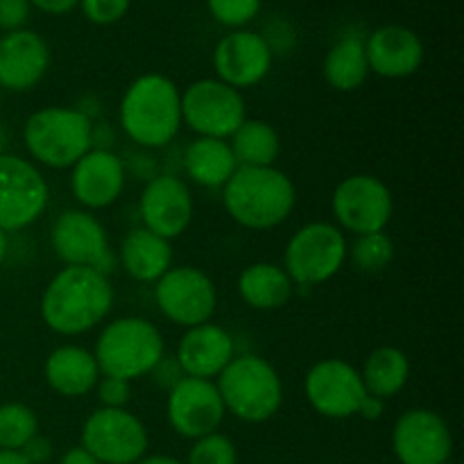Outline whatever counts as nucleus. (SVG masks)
Masks as SVG:
<instances>
[{
	"label": "nucleus",
	"instance_id": "22",
	"mask_svg": "<svg viewBox=\"0 0 464 464\" xmlns=\"http://www.w3.org/2000/svg\"><path fill=\"white\" fill-rule=\"evenodd\" d=\"M234 335L216 322L184 329L177 344L175 361L179 362L184 376L216 381L236 356Z\"/></svg>",
	"mask_w": 464,
	"mask_h": 464
},
{
	"label": "nucleus",
	"instance_id": "3",
	"mask_svg": "<svg viewBox=\"0 0 464 464\" xmlns=\"http://www.w3.org/2000/svg\"><path fill=\"white\" fill-rule=\"evenodd\" d=\"M222 204L231 220L249 231L284 225L297 207V186L288 172L270 168H238L222 188Z\"/></svg>",
	"mask_w": 464,
	"mask_h": 464
},
{
	"label": "nucleus",
	"instance_id": "18",
	"mask_svg": "<svg viewBox=\"0 0 464 464\" xmlns=\"http://www.w3.org/2000/svg\"><path fill=\"white\" fill-rule=\"evenodd\" d=\"M270 41L258 32L229 30L213 48V71L216 77L234 89L245 91L261 84L272 71Z\"/></svg>",
	"mask_w": 464,
	"mask_h": 464
},
{
	"label": "nucleus",
	"instance_id": "9",
	"mask_svg": "<svg viewBox=\"0 0 464 464\" xmlns=\"http://www.w3.org/2000/svg\"><path fill=\"white\" fill-rule=\"evenodd\" d=\"M50 247L66 267H91L111 276L118 256L100 218L84 208H66L50 227Z\"/></svg>",
	"mask_w": 464,
	"mask_h": 464
},
{
	"label": "nucleus",
	"instance_id": "40",
	"mask_svg": "<svg viewBox=\"0 0 464 464\" xmlns=\"http://www.w3.org/2000/svg\"><path fill=\"white\" fill-rule=\"evenodd\" d=\"M385 403L388 401H383V399H379V397H370V394H367V397L362 399L361 408H358L356 417H362L365 421H379L381 417L385 415Z\"/></svg>",
	"mask_w": 464,
	"mask_h": 464
},
{
	"label": "nucleus",
	"instance_id": "14",
	"mask_svg": "<svg viewBox=\"0 0 464 464\" xmlns=\"http://www.w3.org/2000/svg\"><path fill=\"white\" fill-rule=\"evenodd\" d=\"M304 394H306L308 406L326 420L356 417L362 399L367 397L361 370L344 358L317 361L306 372Z\"/></svg>",
	"mask_w": 464,
	"mask_h": 464
},
{
	"label": "nucleus",
	"instance_id": "21",
	"mask_svg": "<svg viewBox=\"0 0 464 464\" xmlns=\"http://www.w3.org/2000/svg\"><path fill=\"white\" fill-rule=\"evenodd\" d=\"M370 72L385 80H406L415 75L426 57L421 36L399 23L376 27L365 39Z\"/></svg>",
	"mask_w": 464,
	"mask_h": 464
},
{
	"label": "nucleus",
	"instance_id": "41",
	"mask_svg": "<svg viewBox=\"0 0 464 464\" xmlns=\"http://www.w3.org/2000/svg\"><path fill=\"white\" fill-rule=\"evenodd\" d=\"M59 464H100V462L95 460V458L80 444V447L68 449V451L59 458Z\"/></svg>",
	"mask_w": 464,
	"mask_h": 464
},
{
	"label": "nucleus",
	"instance_id": "11",
	"mask_svg": "<svg viewBox=\"0 0 464 464\" xmlns=\"http://www.w3.org/2000/svg\"><path fill=\"white\" fill-rule=\"evenodd\" d=\"M331 216L335 227L353 236L385 231L394 216V195L381 177L349 175L331 195Z\"/></svg>",
	"mask_w": 464,
	"mask_h": 464
},
{
	"label": "nucleus",
	"instance_id": "26",
	"mask_svg": "<svg viewBox=\"0 0 464 464\" xmlns=\"http://www.w3.org/2000/svg\"><path fill=\"white\" fill-rule=\"evenodd\" d=\"M240 299L254 311H279L288 306L295 295V284L284 266L258 261L245 267L236 281Z\"/></svg>",
	"mask_w": 464,
	"mask_h": 464
},
{
	"label": "nucleus",
	"instance_id": "2",
	"mask_svg": "<svg viewBox=\"0 0 464 464\" xmlns=\"http://www.w3.org/2000/svg\"><path fill=\"white\" fill-rule=\"evenodd\" d=\"M121 130L139 150H161L179 136L181 91L163 72H143L125 89L118 107Z\"/></svg>",
	"mask_w": 464,
	"mask_h": 464
},
{
	"label": "nucleus",
	"instance_id": "30",
	"mask_svg": "<svg viewBox=\"0 0 464 464\" xmlns=\"http://www.w3.org/2000/svg\"><path fill=\"white\" fill-rule=\"evenodd\" d=\"M347 261L361 275H381L394 261V240L385 231L353 236L347 247Z\"/></svg>",
	"mask_w": 464,
	"mask_h": 464
},
{
	"label": "nucleus",
	"instance_id": "25",
	"mask_svg": "<svg viewBox=\"0 0 464 464\" xmlns=\"http://www.w3.org/2000/svg\"><path fill=\"white\" fill-rule=\"evenodd\" d=\"M181 168L193 184L202 188H225L227 181L238 170L229 140L195 136L181 154Z\"/></svg>",
	"mask_w": 464,
	"mask_h": 464
},
{
	"label": "nucleus",
	"instance_id": "7",
	"mask_svg": "<svg viewBox=\"0 0 464 464\" xmlns=\"http://www.w3.org/2000/svg\"><path fill=\"white\" fill-rule=\"evenodd\" d=\"M347 236L334 222H306L285 245L284 270L295 285H322L343 270L347 263Z\"/></svg>",
	"mask_w": 464,
	"mask_h": 464
},
{
	"label": "nucleus",
	"instance_id": "5",
	"mask_svg": "<svg viewBox=\"0 0 464 464\" xmlns=\"http://www.w3.org/2000/svg\"><path fill=\"white\" fill-rule=\"evenodd\" d=\"M100 374L125 379L130 383L152 374L166 356V340L148 317L125 315L107 322L91 349Z\"/></svg>",
	"mask_w": 464,
	"mask_h": 464
},
{
	"label": "nucleus",
	"instance_id": "10",
	"mask_svg": "<svg viewBox=\"0 0 464 464\" xmlns=\"http://www.w3.org/2000/svg\"><path fill=\"white\" fill-rule=\"evenodd\" d=\"M50 186L41 168L21 154H0V229L16 234L44 218Z\"/></svg>",
	"mask_w": 464,
	"mask_h": 464
},
{
	"label": "nucleus",
	"instance_id": "43",
	"mask_svg": "<svg viewBox=\"0 0 464 464\" xmlns=\"http://www.w3.org/2000/svg\"><path fill=\"white\" fill-rule=\"evenodd\" d=\"M0 464H30L18 451H0Z\"/></svg>",
	"mask_w": 464,
	"mask_h": 464
},
{
	"label": "nucleus",
	"instance_id": "45",
	"mask_svg": "<svg viewBox=\"0 0 464 464\" xmlns=\"http://www.w3.org/2000/svg\"><path fill=\"white\" fill-rule=\"evenodd\" d=\"M7 131H5V127H0V154L7 152Z\"/></svg>",
	"mask_w": 464,
	"mask_h": 464
},
{
	"label": "nucleus",
	"instance_id": "19",
	"mask_svg": "<svg viewBox=\"0 0 464 464\" xmlns=\"http://www.w3.org/2000/svg\"><path fill=\"white\" fill-rule=\"evenodd\" d=\"M71 195L84 211H104L125 193L127 166L113 150L91 148L71 168Z\"/></svg>",
	"mask_w": 464,
	"mask_h": 464
},
{
	"label": "nucleus",
	"instance_id": "44",
	"mask_svg": "<svg viewBox=\"0 0 464 464\" xmlns=\"http://www.w3.org/2000/svg\"><path fill=\"white\" fill-rule=\"evenodd\" d=\"M9 256V234H5L3 229H0V267H3V263L7 261Z\"/></svg>",
	"mask_w": 464,
	"mask_h": 464
},
{
	"label": "nucleus",
	"instance_id": "1",
	"mask_svg": "<svg viewBox=\"0 0 464 464\" xmlns=\"http://www.w3.org/2000/svg\"><path fill=\"white\" fill-rule=\"evenodd\" d=\"M116 290L111 276L91 267L63 266L41 293L44 324L63 338H77L98 329L113 311Z\"/></svg>",
	"mask_w": 464,
	"mask_h": 464
},
{
	"label": "nucleus",
	"instance_id": "39",
	"mask_svg": "<svg viewBox=\"0 0 464 464\" xmlns=\"http://www.w3.org/2000/svg\"><path fill=\"white\" fill-rule=\"evenodd\" d=\"M30 5L41 12L53 14V16H62V14L72 12L80 5V0H30Z\"/></svg>",
	"mask_w": 464,
	"mask_h": 464
},
{
	"label": "nucleus",
	"instance_id": "29",
	"mask_svg": "<svg viewBox=\"0 0 464 464\" xmlns=\"http://www.w3.org/2000/svg\"><path fill=\"white\" fill-rule=\"evenodd\" d=\"M229 148L238 168H270L281 154V136L272 122L247 116L229 136Z\"/></svg>",
	"mask_w": 464,
	"mask_h": 464
},
{
	"label": "nucleus",
	"instance_id": "36",
	"mask_svg": "<svg viewBox=\"0 0 464 464\" xmlns=\"http://www.w3.org/2000/svg\"><path fill=\"white\" fill-rule=\"evenodd\" d=\"M30 0H0V30H23L27 25V21H30Z\"/></svg>",
	"mask_w": 464,
	"mask_h": 464
},
{
	"label": "nucleus",
	"instance_id": "47",
	"mask_svg": "<svg viewBox=\"0 0 464 464\" xmlns=\"http://www.w3.org/2000/svg\"><path fill=\"white\" fill-rule=\"evenodd\" d=\"M447 464H456V462H447Z\"/></svg>",
	"mask_w": 464,
	"mask_h": 464
},
{
	"label": "nucleus",
	"instance_id": "13",
	"mask_svg": "<svg viewBox=\"0 0 464 464\" xmlns=\"http://www.w3.org/2000/svg\"><path fill=\"white\" fill-rule=\"evenodd\" d=\"M159 313L181 329L213 322L218 311L216 281L195 266H172L154 284Z\"/></svg>",
	"mask_w": 464,
	"mask_h": 464
},
{
	"label": "nucleus",
	"instance_id": "6",
	"mask_svg": "<svg viewBox=\"0 0 464 464\" xmlns=\"http://www.w3.org/2000/svg\"><path fill=\"white\" fill-rule=\"evenodd\" d=\"M216 385L227 415L245 424H266L284 406V381L258 353H236Z\"/></svg>",
	"mask_w": 464,
	"mask_h": 464
},
{
	"label": "nucleus",
	"instance_id": "28",
	"mask_svg": "<svg viewBox=\"0 0 464 464\" xmlns=\"http://www.w3.org/2000/svg\"><path fill=\"white\" fill-rule=\"evenodd\" d=\"M362 385L370 397H379L383 401L397 397L411 381V361L406 353L392 344L376 347L365 358L361 370Z\"/></svg>",
	"mask_w": 464,
	"mask_h": 464
},
{
	"label": "nucleus",
	"instance_id": "12",
	"mask_svg": "<svg viewBox=\"0 0 464 464\" xmlns=\"http://www.w3.org/2000/svg\"><path fill=\"white\" fill-rule=\"evenodd\" d=\"M80 444L100 464H136L148 456L150 435L127 408H95L82 424Z\"/></svg>",
	"mask_w": 464,
	"mask_h": 464
},
{
	"label": "nucleus",
	"instance_id": "17",
	"mask_svg": "<svg viewBox=\"0 0 464 464\" xmlns=\"http://www.w3.org/2000/svg\"><path fill=\"white\" fill-rule=\"evenodd\" d=\"M392 449L399 464H447L453 456V433L440 412L411 408L394 421Z\"/></svg>",
	"mask_w": 464,
	"mask_h": 464
},
{
	"label": "nucleus",
	"instance_id": "24",
	"mask_svg": "<svg viewBox=\"0 0 464 464\" xmlns=\"http://www.w3.org/2000/svg\"><path fill=\"white\" fill-rule=\"evenodd\" d=\"M116 256L122 272L139 284H157L175 266L170 240L152 234L145 227H136L122 238Z\"/></svg>",
	"mask_w": 464,
	"mask_h": 464
},
{
	"label": "nucleus",
	"instance_id": "42",
	"mask_svg": "<svg viewBox=\"0 0 464 464\" xmlns=\"http://www.w3.org/2000/svg\"><path fill=\"white\" fill-rule=\"evenodd\" d=\"M136 464H184V462L177 460V458L172 456H145Z\"/></svg>",
	"mask_w": 464,
	"mask_h": 464
},
{
	"label": "nucleus",
	"instance_id": "20",
	"mask_svg": "<svg viewBox=\"0 0 464 464\" xmlns=\"http://www.w3.org/2000/svg\"><path fill=\"white\" fill-rule=\"evenodd\" d=\"M50 71V45L39 32H5L0 36V91L27 93Z\"/></svg>",
	"mask_w": 464,
	"mask_h": 464
},
{
	"label": "nucleus",
	"instance_id": "4",
	"mask_svg": "<svg viewBox=\"0 0 464 464\" xmlns=\"http://www.w3.org/2000/svg\"><path fill=\"white\" fill-rule=\"evenodd\" d=\"M30 161L48 170H71L93 148V118L77 107H44L23 125Z\"/></svg>",
	"mask_w": 464,
	"mask_h": 464
},
{
	"label": "nucleus",
	"instance_id": "16",
	"mask_svg": "<svg viewBox=\"0 0 464 464\" xmlns=\"http://www.w3.org/2000/svg\"><path fill=\"white\" fill-rule=\"evenodd\" d=\"M227 411L216 381L184 376L166 397V420L179 438L195 440L218 433Z\"/></svg>",
	"mask_w": 464,
	"mask_h": 464
},
{
	"label": "nucleus",
	"instance_id": "34",
	"mask_svg": "<svg viewBox=\"0 0 464 464\" xmlns=\"http://www.w3.org/2000/svg\"><path fill=\"white\" fill-rule=\"evenodd\" d=\"M77 7L82 9L86 21L93 25H113L122 21L131 7V0H80Z\"/></svg>",
	"mask_w": 464,
	"mask_h": 464
},
{
	"label": "nucleus",
	"instance_id": "37",
	"mask_svg": "<svg viewBox=\"0 0 464 464\" xmlns=\"http://www.w3.org/2000/svg\"><path fill=\"white\" fill-rule=\"evenodd\" d=\"M150 376H152V381L159 385V388H163L168 392V390H172L181 379H184V372H181L179 362L175 361V356H163V361L154 367Z\"/></svg>",
	"mask_w": 464,
	"mask_h": 464
},
{
	"label": "nucleus",
	"instance_id": "38",
	"mask_svg": "<svg viewBox=\"0 0 464 464\" xmlns=\"http://www.w3.org/2000/svg\"><path fill=\"white\" fill-rule=\"evenodd\" d=\"M18 453L30 464H45L53 458V442L41 433H36Z\"/></svg>",
	"mask_w": 464,
	"mask_h": 464
},
{
	"label": "nucleus",
	"instance_id": "35",
	"mask_svg": "<svg viewBox=\"0 0 464 464\" xmlns=\"http://www.w3.org/2000/svg\"><path fill=\"white\" fill-rule=\"evenodd\" d=\"M93 392L100 408H127L131 401V383L116 376H100Z\"/></svg>",
	"mask_w": 464,
	"mask_h": 464
},
{
	"label": "nucleus",
	"instance_id": "46",
	"mask_svg": "<svg viewBox=\"0 0 464 464\" xmlns=\"http://www.w3.org/2000/svg\"><path fill=\"white\" fill-rule=\"evenodd\" d=\"M0 104H3V91H0Z\"/></svg>",
	"mask_w": 464,
	"mask_h": 464
},
{
	"label": "nucleus",
	"instance_id": "8",
	"mask_svg": "<svg viewBox=\"0 0 464 464\" xmlns=\"http://www.w3.org/2000/svg\"><path fill=\"white\" fill-rule=\"evenodd\" d=\"M247 118L243 91L225 84L218 77L195 80L181 91V122L195 136L229 140Z\"/></svg>",
	"mask_w": 464,
	"mask_h": 464
},
{
	"label": "nucleus",
	"instance_id": "31",
	"mask_svg": "<svg viewBox=\"0 0 464 464\" xmlns=\"http://www.w3.org/2000/svg\"><path fill=\"white\" fill-rule=\"evenodd\" d=\"M39 433V417L21 401L0 406V451H21Z\"/></svg>",
	"mask_w": 464,
	"mask_h": 464
},
{
	"label": "nucleus",
	"instance_id": "15",
	"mask_svg": "<svg viewBox=\"0 0 464 464\" xmlns=\"http://www.w3.org/2000/svg\"><path fill=\"white\" fill-rule=\"evenodd\" d=\"M139 216L140 227L172 243L193 225L195 199L190 186L175 172H157L140 190Z\"/></svg>",
	"mask_w": 464,
	"mask_h": 464
},
{
	"label": "nucleus",
	"instance_id": "23",
	"mask_svg": "<svg viewBox=\"0 0 464 464\" xmlns=\"http://www.w3.org/2000/svg\"><path fill=\"white\" fill-rule=\"evenodd\" d=\"M100 367L93 352L82 344H62L44 362V379L54 394L66 399L86 397L100 381Z\"/></svg>",
	"mask_w": 464,
	"mask_h": 464
},
{
	"label": "nucleus",
	"instance_id": "33",
	"mask_svg": "<svg viewBox=\"0 0 464 464\" xmlns=\"http://www.w3.org/2000/svg\"><path fill=\"white\" fill-rule=\"evenodd\" d=\"M208 14L229 30H243L263 7V0H204Z\"/></svg>",
	"mask_w": 464,
	"mask_h": 464
},
{
	"label": "nucleus",
	"instance_id": "27",
	"mask_svg": "<svg viewBox=\"0 0 464 464\" xmlns=\"http://www.w3.org/2000/svg\"><path fill=\"white\" fill-rule=\"evenodd\" d=\"M322 75H324L326 84L340 93H352V91L361 89L370 77L365 39L356 34L340 36L326 53Z\"/></svg>",
	"mask_w": 464,
	"mask_h": 464
},
{
	"label": "nucleus",
	"instance_id": "32",
	"mask_svg": "<svg viewBox=\"0 0 464 464\" xmlns=\"http://www.w3.org/2000/svg\"><path fill=\"white\" fill-rule=\"evenodd\" d=\"M184 464H238L236 444L220 430L195 440Z\"/></svg>",
	"mask_w": 464,
	"mask_h": 464
}]
</instances>
